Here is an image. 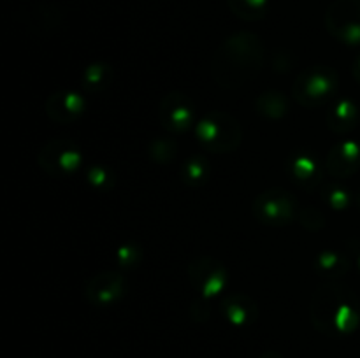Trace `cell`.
Segmentation results:
<instances>
[{"mask_svg": "<svg viewBox=\"0 0 360 358\" xmlns=\"http://www.w3.org/2000/svg\"><path fill=\"white\" fill-rule=\"evenodd\" d=\"M260 358H281V357H278L276 353H266L264 357H260Z\"/></svg>", "mask_w": 360, "mask_h": 358, "instance_id": "obj_2", "label": "cell"}, {"mask_svg": "<svg viewBox=\"0 0 360 358\" xmlns=\"http://www.w3.org/2000/svg\"><path fill=\"white\" fill-rule=\"evenodd\" d=\"M267 0H231L232 9L245 18H257L264 13Z\"/></svg>", "mask_w": 360, "mask_h": 358, "instance_id": "obj_1", "label": "cell"}]
</instances>
